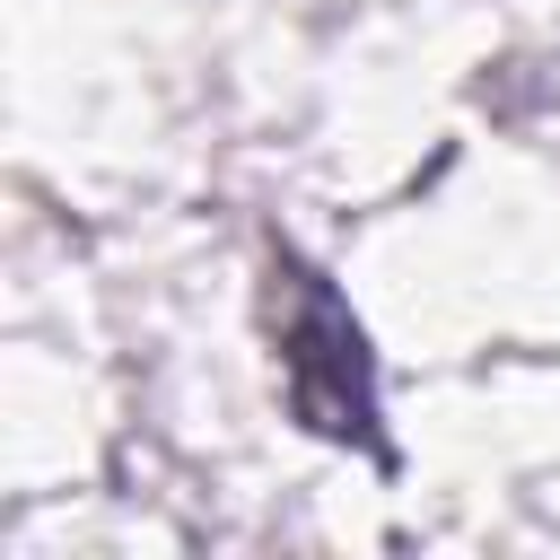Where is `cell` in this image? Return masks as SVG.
I'll use <instances>...</instances> for the list:
<instances>
[{"mask_svg": "<svg viewBox=\"0 0 560 560\" xmlns=\"http://www.w3.org/2000/svg\"><path fill=\"white\" fill-rule=\"evenodd\" d=\"M271 359H280V385H289V411L332 438V446H368L385 455V429H376V359H368V332L350 315V298L298 262V254H271Z\"/></svg>", "mask_w": 560, "mask_h": 560, "instance_id": "obj_1", "label": "cell"}]
</instances>
